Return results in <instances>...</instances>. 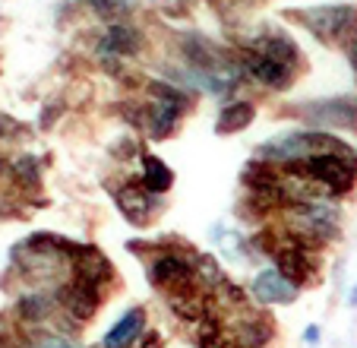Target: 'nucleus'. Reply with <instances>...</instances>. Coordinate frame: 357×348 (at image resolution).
Listing matches in <instances>:
<instances>
[{
	"label": "nucleus",
	"mask_w": 357,
	"mask_h": 348,
	"mask_svg": "<svg viewBox=\"0 0 357 348\" xmlns=\"http://www.w3.org/2000/svg\"><path fill=\"white\" fill-rule=\"evenodd\" d=\"M257 247L272 260V266L282 275H288L297 288H310L319 282V250L301 241L297 235L284 231V228H266L257 235Z\"/></svg>",
	"instance_id": "nucleus-1"
},
{
	"label": "nucleus",
	"mask_w": 357,
	"mask_h": 348,
	"mask_svg": "<svg viewBox=\"0 0 357 348\" xmlns=\"http://www.w3.org/2000/svg\"><path fill=\"white\" fill-rule=\"evenodd\" d=\"M282 228L297 235L301 241H307L310 247L323 250L326 244H332L342 235V206L332 196H317V200H297L278 212Z\"/></svg>",
	"instance_id": "nucleus-2"
},
{
	"label": "nucleus",
	"mask_w": 357,
	"mask_h": 348,
	"mask_svg": "<svg viewBox=\"0 0 357 348\" xmlns=\"http://www.w3.org/2000/svg\"><path fill=\"white\" fill-rule=\"evenodd\" d=\"M291 171L303 174L323 196H348L357 184V155H307V159L284 161Z\"/></svg>",
	"instance_id": "nucleus-3"
},
{
	"label": "nucleus",
	"mask_w": 357,
	"mask_h": 348,
	"mask_svg": "<svg viewBox=\"0 0 357 348\" xmlns=\"http://www.w3.org/2000/svg\"><path fill=\"white\" fill-rule=\"evenodd\" d=\"M301 26L329 48H348L357 41V7L354 3H323L301 10Z\"/></svg>",
	"instance_id": "nucleus-4"
},
{
	"label": "nucleus",
	"mask_w": 357,
	"mask_h": 348,
	"mask_svg": "<svg viewBox=\"0 0 357 348\" xmlns=\"http://www.w3.org/2000/svg\"><path fill=\"white\" fill-rule=\"evenodd\" d=\"M149 282H152V288H158L165 298L196 288L199 282H196L193 254H177V250L158 254L155 260H152V266H149Z\"/></svg>",
	"instance_id": "nucleus-5"
},
{
	"label": "nucleus",
	"mask_w": 357,
	"mask_h": 348,
	"mask_svg": "<svg viewBox=\"0 0 357 348\" xmlns=\"http://www.w3.org/2000/svg\"><path fill=\"white\" fill-rule=\"evenodd\" d=\"M301 121H307L313 130H354L357 127V99L335 95V99L303 101L294 108Z\"/></svg>",
	"instance_id": "nucleus-6"
},
{
	"label": "nucleus",
	"mask_w": 357,
	"mask_h": 348,
	"mask_svg": "<svg viewBox=\"0 0 357 348\" xmlns=\"http://www.w3.org/2000/svg\"><path fill=\"white\" fill-rule=\"evenodd\" d=\"M237 61H241L243 80H247L250 86L266 89V92H284V89H291L297 80V67H288V64L263 57V54L243 51V48H237Z\"/></svg>",
	"instance_id": "nucleus-7"
},
{
	"label": "nucleus",
	"mask_w": 357,
	"mask_h": 348,
	"mask_svg": "<svg viewBox=\"0 0 357 348\" xmlns=\"http://www.w3.org/2000/svg\"><path fill=\"white\" fill-rule=\"evenodd\" d=\"M146 48V38H142V29L133 26V22H123V20H111L108 26L98 32L95 38V51H98L101 61H130L136 54H142Z\"/></svg>",
	"instance_id": "nucleus-8"
},
{
	"label": "nucleus",
	"mask_w": 357,
	"mask_h": 348,
	"mask_svg": "<svg viewBox=\"0 0 357 348\" xmlns=\"http://www.w3.org/2000/svg\"><path fill=\"white\" fill-rule=\"evenodd\" d=\"M57 298H61L63 314H67L76 326H82V323H92L95 317H98L101 304H105V288L89 285V282H82V279H70L67 285L57 291Z\"/></svg>",
	"instance_id": "nucleus-9"
},
{
	"label": "nucleus",
	"mask_w": 357,
	"mask_h": 348,
	"mask_svg": "<svg viewBox=\"0 0 357 348\" xmlns=\"http://www.w3.org/2000/svg\"><path fill=\"white\" fill-rule=\"evenodd\" d=\"M247 291L259 307H288V304H294L297 295H301V288H297L288 275L278 273L275 266L259 269V273L250 279Z\"/></svg>",
	"instance_id": "nucleus-10"
},
{
	"label": "nucleus",
	"mask_w": 357,
	"mask_h": 348,
	"mask_svg": "<svg viewBox=\"0 0 357 348\" xmlns=\"http://www.w3.org/2000/svg\"><path fill=\"white\" fill-rule=\"evenodd\" d=\"M114 203L133 228H146L158 212V196L149 194L142 187V181H127L121 187H114Z\"/></svg>",
	"instance_id": "nucleus-11"
},
{
	"label": "nucleus",
	"mask_w": 357,
	"mask_h": 348,
	"mask_svg": "<svg viewBox=\"0 0 357 348\" xmlns=\"http://www.w3.org/2000/svg\"><path fill=\"white\" fill-rule=\"evenodd\" d=\"M225 326H228L231 339L237 342L241 348H263L272 342V335H275V326H272V320L266 314H257V310H237L231 320H225Z\"/></svg>",
	"instance_id": "nucleus-12"
},
{
	"label": "nucleus",
	"mask_w": 357,
	"mask_h": 348,
	"mask_svg": "<svg viewBox=\"0 0 357 348\" xmlns=\"http://www.w3.org/2000/svg\"><path fill=\"white\" fill-rule=\"evenodd\" d=\"M73 279H82L89 285H98L108 291V285H114L117 273L111 266V260L101 254L98 247H82V244H73Z\"/></svg>",
	"instance_id": "nucleus-13"
},
{
	"label": "nucleus",
	"mask_w": 357,
	"mask_h": 348,
	"mask_svg": "<svg viewBox=\"0 0 357 348\" xmlns=\"http://www.w3.org/2000/svg\"><path fill=\"white\" fill-rule=\"evenodd\" d=\"M146 326H149L146 307H139V304H136V307H127L121 317H117L114 326L101 335V348H133L136 342L142 339Z\"/></svg>",
	"instance_id": "nucleus-14"
},
{
	"label": "nucleus",
	"mask_w": 357,
	"mask_h": 348,
	"mask_svg": "<svg viewBox=\"0 0 357 348\" xmlns=\"http://www.w3.org/2000/svg\"><path fill=\"white\" fill-rule=\"evenodd\" d=\"M243 51H253V54H263V57H272V61H282L288 67L301 70V48L288 38L284 32H259L253 38L243 41Z\"/></svg>",
	"instance_id": "nucleus-15"
},
{
	"label": "nucleus",
	"mask_w": 357,
	"mask_h": 348,
	"mask_svg": "<svg viewBox=\"0 0 357 348\" xmlns=\"http://www.w3.org/2000/svg\"><path fill=\"white\" fill-rule=\"evenodd\" d=\"M257 121V101L250 99H234L228 105H222L215 121V133L218 136H231V133H243L250 124Z\"/></svg>",
	"instance_id": "nucleus-16"
},
{
	"label": "nucleus",
	"mask_w": 357,
	"mask_h": 348,
	"mask_svg": "<svg viewBox=\"0 0 357 348\" xmlns=\"http://www.w3.org/2000/svg\"><path fill=\"white\" fill-rule=\"evenodd\" d=\"M139 161H142L139 181H142V187H146L149 194L165 196L171 187H174V171H171V168L165 165L158 155H152V152H146V149H142V152H139Z\"/></svg>",
	"instance_id": "nucleus-17"
},
{
	"label": "nucleus",
	"mask_w": 357,
	"mask_h": 348,
	"mask_svg": "<svg viewBox=\"0 0 357 348\" xmlns=\"http://www.w3.org/2000/svg\"><path fill=\"white\" fill-rule=\"evenodd\" d=\"M196 348H241V345L231 339L225 317H212V320L196 326Z\"/></svg>",
	"instance_id": "nucleus-18"
},
{
	"label": "nucleus",
	"mask_w": 357,
	"mask_h": 348,
	"mask_svg": "<svg viewBox=\"0 0 357 348\" xmlns=\"http://www.w3.org/2000/svg\"><path fill=\"white\" fill-rule=\"evenodd\" d=\"M193 266H196V282H199L209 295H215V288L228 279L225 269H222V263H218L212 254H193Z\"/></svg>",
	"instance_id": "nucleus-19"
},
{
	"label": "nucleus",
	"mask_w": 357,
	"mask_h": 348,
	"mask_svg": "<svg viewBox=\"0 0 357 348\" xmlns=\"http://www.w3.org/2000/svg\"><path fill=\"white\" fill-rule=\"evenodd\" d=\"M10 171H13L16 184H22V187H26V184H38V165H35L32 155H22V159H16Z\"/></svg>",
	"instance_id": "nucleus-20"
},
{
	"label": "nucleus",
	"mask_w": 357,
	"mask_h": 348,
	"mask_svg": "<svg viewBox=\"0 0 357 348\" xmlns=\"http://www.w3.org/2000/svg\"><path fill=\"white\" fill-rule=\"evenodd\" d=\"M26 348H79V345H73L63 333H51V329H45V333L32 335V342H29Z\"/></svg>",
	"instance_id": "nucleus-21"
},
{
	"label": "nucleus",
	"mask_w": 357,
	"mask_h": 348,
	"mask_svg": "<svg viewBox=\"0 0 357 348\" xmlns=\"http://www.w3.org/2000/svg\"><path fill=\"white\" fill-rule=\"evenodd\" d=\"M133 348H162V335H158V333H149V329H146V333H142V339L136 342Z\"/></svg>",
	"instance_id": "nucleus-22"
},
{
	"label": "nucleus",
	"mask_w": 357,
	"mask_h": 348,
	"mask_svg": "<svg viewBox=\"0 0 357 348\" xmlns=\"http://www.w3.org/2000/svg\"><path fill=\"white\" fill-rule=\"evenodd\" d=\"M111 3H114L117 16H121V13H130V10H136V0H111Z\"/></svg>",
	"instance_id": "nucleus-23"
},
{
	"label": "nucleus",
	"mask_w": 357,
	"mask_h": 348,
	"mask_svg": "<svg viewBox=\"0 0 357 348\" xmlns=\"http://www.w3.org/2000/svg\"><path fill=\"white\" fill-rule=\"evenodd\" d=\"M303 342H307V345H317V342H319V326H307V329H303Z\"/></svg>",
	"instance_id": "nucleus-24"
},
{
	"label": "nucleus",
	"mask_w": 357,
	"mask_h": 348,
	"mask_svg": "<svg viewBox=\"0 0 357 348\" xmlns=\"http://www.w3.org/2000/svg\"><path fill=\"white\" fill-rule=\"evenodd\" d=\"M344 51H348V64H351V70H354V80H357V41H354V45H348Z\"/></svg>",
	"instance_id": "nucleus-25"
},
{
	"label": "nucleus",
	"mask_w": 357,
	"mask_h": 348,
	"mask_svg": "<svg viewBox=\"0 0 357 348\" xmlns=\"http://www.w3.org/2000/svg\"><path fill=\"white\" fill-rule=\"evenodd\" d=\"M348 304H351V307H357V285L351 288V295H348Z\"/></svg>",
	"instance_id": "nucleus-26"
},
{
	"label": "nucleus",
	"mask_w": 357,
	"mask_h": 348,
	"mask_svg": "<svg viewBox=\"0 0 357 348\" xmlns=\"http://www.w3.org/2000/svg\"><path fill=\"white\" fill-rule=\"evenodd\" d=\"M3 133H7V127H3V124H0V136H3Z\"/></svg>",
	"instance_id": "nucleus-27"
}]
</instances>
